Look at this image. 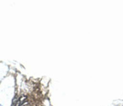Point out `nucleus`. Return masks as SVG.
Instances as JSON below:
<instances>
[{
	"instance_id": "f257e3e1",
	"label": "nucleus",
	"mask_w": 123,
	"mask_h": 106,
	"mask_svg": "<svg viewBox=\"0 0 123 106\" xmlns=\"http://www.w3.org/2000/svg\"><path fill=\"white\" fill-rule=\"evenodd\" d=\"M17 101H18V99H17V96H15V97H14V99H13L12 105V106H16V105H17Z\"/></svg>"
}]
</instances>
